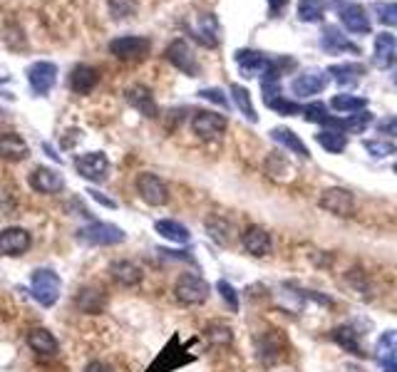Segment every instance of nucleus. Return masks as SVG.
<instances>
[{
  "label": "nucleus",
  "mask_w": 397,
  "mask_h": 372,
  "mask_svg": "<svg viewBox=\"0 0 397 372\" xmlns=\"http://www.w3.org/2000/svg\"><path fill=\"white\" fill-rule=\"evenodd\" d=\"M194 360L196 357L184 348V345H182L179 335L174 333L172 340L161 348V353L157 355L155 360H152V365L147 367V372H174V370H179V367L191 365Z\"/></svg>",
  "instance_id": "nucleus-1"
},
{
  "label": "nucleus",
  "mask_w": 397,
  "mask_h": 372,
  "mask_svg": "<svg viewBox=\"0 0 397 372\" xmlns=\"http://www.w3.org/2000/svg\"><path fill=\"white\" fill-rule=\"evenodd\" d=\"M209 293H211L209 283L196 273H182L177 285H174V296L184 305H202V303L209 301Z\"/></svg>",
  "instance_id": "nucleus-2"
},
{
  "label": "nucleus",
  "mask_w": 397,
  "mask_h": 372,
  "mask_svg": "<svg viewBox=\"0 0 397 372\" xmlns=\"http://www.w3.org/2000/svg\"><path fill=\"white\" fill-rule=\"evenodd\" d=\"M30 293H33V298H35L40 305L50 308L58 303L60 298V278L55 271H50V268H40V271L33 273V278H30Z\"/></svg>",
  "instance_id": "nucleus-3"
},
{
  "label": "nucleus",
  "mask_w": 397,
  "mask_h": 372,
  "mask_svg": "<svg viewBox=\"0 0 397 372\" xmlns=\"http://www.w3.org/2000/svg\"><path fill=\"white\" fill-rule=\"evenodd\" d=\"M285 350H288V343L281 330H266L263 335L256 337V355L266 367L279 365L285 357Z\"/></svg>",
  "instance_id": "nucleus-4"
},
{
  "label": "nucleus",
  "mask_w": 397,
  "mask_h": 372,
  "mask_svg": "<svg viewBox=\"0 0 397 372\" xmlns=\"http://www.w3.org/2000/svg\"><path fill=\"white\" fill-rule=\"evenodd\" d=\"M127 238V233L119 226L105 224V221H95V224L85 226L80 231V241L89 243V246H117Z\"/></svg>",
  "instance_id": "nucleus-5"
},
{
  "label": "nucleus",
  "mask_w": 397,
  "mask_h": 372,
  "mask_svg": "<svg viewBox=\"0 0 397 372\" xmlns=\"http://www.w3.org/2000/svg\"><path fill=\"white\" fill-rule=\"evenodd\" d=\"M320 209L333 216H340V219H348L355 211V199L348 189H340V186H333V189H326L318 199Z\"/></svg>",
  "instance_id": "nucleus-6"
},
{
  "label": "nucleus",
  "mask_w": 397,
  "mask_h": 372,
  "mask_svg": "<svg viewBox=\"0 0 397 372\" xmlns=\"http://www.w3.org/2000/svg\"><path fill=\"white\" fill-rule=\"evenodd\" d=\"M164 57L169 60L177 70H182L184 75H189V77H199V72H202V67H199V60H196L194 53H191L189 42L182 40V37H179V40H174V42H169V48H166Z\"/></svg>",
  "instance_id": "nucleus-7"
},
{
  "label": "nucleus",
  "mask_w": 397,
  "mask_h": 372,
  "mask_svg": "<svg viewBox=\"0 0 397 372\" xmlns=\"http://www.w3.org/2000/svg\"><path fill=\"white\" fill-rule=\"evenodd\" d=\"M136 194L142 196L144 204L149 206H164L166 201H169V189H166V184L161 181L157 174H139L136 177Z\"/></svg>",
  "instance_id": "nucleus-8"
},
{
  "label": "nucleus",
  "mask_w": 397,
  "mask_h": 372,
  "mask_svg": "<svg viewBox=\"0 0 397 372\" xmlns=\"http://www.w3.org/2000/svg\"><path fill=\"white\" fill-rule=\"evenodd\" d=\"M75 169L87 181H105L109 177V159L102 152H87L75 159Z\"/></svg>",
  "instance_id": "nucleus-9"
},
{
  "label": "nucleus",
  "mask_w": 397,
  "mask_h": 372,
  "mask_svg": "<svg viewBox=\"0 0 397 372\" xmlns=\"http://www.w3.org/2000/svg\"><path fill=\"white\" fill-rule=\"evenodd\" d=\"M149 48H152V42L147 37H136V35H122L109 42V53L117 60H125V62L142 60L149 53Z\"/></svg>",
  "instance_id": "nucleus-10"
},
{
  "label": "nucleus",
  "mask_w": 397,
  "mask_h": 372,
  "mask_svg": "<svg viewBox=\"0 0 397 372\" xmlns=\"http://www.w3.org/2000/svg\"><path fill=\"white\" fill-rule=\"evenodd\" d=\"M28 82L35 95H48L50 89L55 87V82H58V65L48 62V60L33 62L28 67Z\"/></svg>",
  "instance_id": "nucleus-11"
},
{
  "label": "nucleus",
  "mask_w": 397,
  "mask_h": 372,
  "mask_svg": "<svg viewBox=\"0 0 397 372\" xmlns=\"http://www.w3.org/2000/svg\"><path fill=\"white\" fill-rule=\"evenodd\" d=\"M229 127L224 114H216V112H196L194 119H191V130H194L196 136H202V139H216L221 136Z\"/></svg>",
  "instance_id": "nucleus-12"
},
{
  "label": "nucleus",
  "mask_w": 397,
  "mask_h": 372,
  "mask_svg": "<svg viewBox=\"0 0 397 372\" xmlns=\"http://www.w3.org/2000/svg\"><path fill=\"white\" fill-rule=\"evenodd\" d=\"M125 100H127V105L134 107L136 112L144 114V117H149V119H155L157 114H159L157 100L147 85H130V87L125 89Z\"/></svg>",
  "instance_id": "nucleus-13"
},
{
  "label": "nucleus",
  "mask_w": 397,
  "mask_h": 372,
  "mask_svg": "<svg viewBox=\"0 0 397 372\" xmlns=\"http://www.w3.org/2000/svg\"><path fill=\"white\" fill-rule=\"evenodd\" d=\"M241 243L246 248V254L256 256V258H263V256H268L273 251L271 233L263 226H249L241 233Z\"/></svg>",
  "instance_id": "nucleus-14"
},
{
  "label": "nucleus",
  "mask_w": 397,
  "mask_h": 372,
  "mask_svg": "<svg viewBox=\"0 0 397 372\" xmlns=\"http://www.w3.org/2000/svg\"><path fill=\"white\" fill-rule=\"evenodd\" d=\"M30 186L37 194H60L65 189V179L58 169H48V166H37L35 172L30 174Z\"/></svg>",
  "instance_id": "nucleus-15"
},
{
  "label": "nucleus",
  "mask_w": 397,
  "mask_h": 372,
  "mask_svg": "<svg viewBox=\"0 0 397 372\" xmlns=\"http://www.w3.org/2000/svg\"><path fill=\"white\" fill-rule=\"evenodd\" d=\"M30 248V233L20 226L0 231V254L3 256H23Z\"/></svg>",
  "instance_id": "nucleus-16"
},
{
  "label": "nucleus",
  "mask_w": 397,
  "mask_h": 372,
  "mask_svg": "<svg viewBox=\"0 0 397 372\" xmlns=\"http://www.w3.org/2000/svg\"><path fill=\"white\" fill-rule=\"evenodd\" d=\"M340 20H343V25L350 30V33H358V35H368L370 33V18H368V12L362 10L358 3H343L340 6Z\"/></svg>",
  "instance_id": "nucleus-17"
},
{
  "label": "nucleus",
  "mask_w": 397,
  "mask_h": 372,
  "mask_svg": "<svg viewBox=\"0 0 397 372\" xmlns=\"http://www.w3.org/2000/svg\"><path fill=\"white\" fill-rule=\"evenodd\" d=\"M330 340L335 345H340L345 353L355 355V357H365V350H362V343H360V333H358L350 323L333 328V330H330Z\"/></svg>",
  "instance_id": "nucleus-18"
},
{
  "label": "nucleus",
  "mask_w": 397,
  "mask_h": 372,
  "mask_svg": "<svg viewBox=\"0 0 397 372\" xmlns=\"http://www.w3.org/2000/svg\"><path fill=\"white\" fill-rule=\"evenodd\" d=\"M326 82H328V77L320 70H308V72H303V75H298L296 80H293L291 89H293V95L296 97H310V95L323 92V89H326Z\"/></svg>",
  "instance_id": "nucleus-19"
},
{
  "label": "nucleus",
  "mask_w": 397,
  "mask_h": 372,
  "mask_svg": "<svg viewBox=\"0 0 397 372\" xmlns=\"http://www.w3.org/2000/svg\"><path fill=\"white\" fill-rule=\"evenodd\" d=\"M30 147L25 144V139L15 132H3L0 134V159L6 161H23L28 159Z\"/></svg>",
  "instance_id": "nucleus-20"
},
{
  "label": "nucleus",
  "mask_w": 397,
  "mask_h": 372,
  "mask_svg": "<svg viewBox=\"0 0 397 372\" xmlns=\"http://www.w3.org/2000/svg\"><path fill=\"white\" fill-rule=\"evenodd\" d=\"M97 82H100V72L92 65H78L70 72V87L78 95H89L97 87Z\"/></svg>",
  "instance_id": "nucleus-21"
},
{
  "label": "nucleus",
  "mask_w": 397,
  "mask_h": 372,
  "mask_svg": "<svg viewBox=\"0 0 397 372\" xmlns=\"http://www.w3.org/2000/svg\"><path fill=\"white\" fill-rule=\"evenodd\" d=\"M375 65L382 67V70H387L390 65H395L397 62V40L395 35H390V33H380L378 37H375Z\"/></svg>",
  "instance_id": "nucleus-22"
},
{
  "label": "nucleus",
  "mask_w": 397,
  "mask_h": 372,
  "mask_svg": "<svg viewBox=\"0 0 397 372\" xmlns=\"http://www.w3.org/2000/svg\"><path fill=\"white\" fill-rule=\"evenodd\" d=\"M191 35L202 42L204 48H216L219 45V23H216V18H213L211 12L199 15L196 28H191Z\"/></svg>",
  "instance_id": "nucleus-23"
},
{
  "label": "nucleus",
  "mask_w": 397,
  "mask_h": 372,
  "mask_svg": "<svg viewBox=\"0 0 397 372\" xmlns=\"http://www.w3.org/2000/svg\"><path fill=\"white\" fill-rule=\"evenodd\" d=\"M266 174L279 184H288L296 179V166L291 164V159H285L283 154L273 152L271 157H266Z\"/></svg>",
  "instance_id": "nucleus-24"
},
{
  "label": "nucleus",
  "mask_w": 397,
  "mask_h": 372,
  "mask_svg": "<svg viewBox=\"0 0 397 372\" xmlns=\"http://www.w3.org/2000/svg\"><path fill=\"white\" fill-rule=\"evenodd\" d=\"M28 345H30V350H33V353L45 355V357H53V355H58V350H60L55 335L50 330H45V328H35V330H30L28 333Z\"/></svg>",
  "instance_id": "nucleus-25"
},
{
  "label": "nucleus",
  "mask_w": 397,
  "mask_h": 372,
  "mask_svg": "<svg viewBox=\"0 0 397 372\" xmlns=\"http://www.w3.org/2000/svg\"><path fill=\"white\" fill-rule=\"evenodd\" d=\"M107 305V296L102 293V288L97 285H87L78 293V308L82 313H89V315H100Z\"/></svg>",
  "instance_id": "nucleus-26"
},
{
  "label": "nucleus",
  "mask_w": 397,
  "mask_h": 372,
  "mask_svg": "<svg viewBox=\"0 0 397 372\" xmlns=\"http://www.w3.org/2000/svg\"><path fill=\"white\" fill-rule=\"evenodd\" d=\"M268 62L271 60L263 53H258V50H238L236 53V65L241 67L243 77H254L258 72H263L268 67Z\"/></svg>",
  "instance_id": "nucleus-27"
},
{
  "label": "nucleus",
  "mask_w": 397,
  "mask_h": 372,
  "mask_svg": "<svg viewBox=\"0 0 397 372\" xmlns=\"http://www.w3.org/2000/svg\"><path fill=\"white\" fill-rule=\"evenodd\" d=\"M268 134H271V139H276L279 144H283L285 149H291L293 154H298L301 159H308L310 157L308 147L303 144V139L293 130H288V127H276V130H271Z\"/></svg>",
  "instance_id": "nucleus-28"
},
{
  "label": "nucleus",
  "mask_w": 397,
  "mask_h": 372,
  "mask_svg": "<svg viewBox=\"0 0 397 372\" xmlns=\"http://www.w3.org/2000/svg\"><path fill=\"white\" fill-rule=\"evenodd\" d=\"M109 273H112V278L119 285L142 283V276H144L142 268L136 266V263H132V260H114L112 266H109Z\"/></svg>",
  "instance_id": "nucleus-29"
},
{
  "label": "nucleus",
  "mask_w": 397,
  "mask_h": 372,
  "mask_svg": "<svg viewBox=\"0 0 397 372\" xmlns=\"http://www.w3.org/2000/svg\"><path fill=\"white\" fill-rule=\"evenodd\" d=\"M206 233L213 243H219V246H229L233 238V226L231 221H226L224 216H209L206 219Z\"/></svg>",
  "instance_id": "nucleus-30"
},
{
  "label": "nucleus",
  "mask_w": 397,
  "mask_h": 372,
  "mask_svg": "<svg viewBox=\"0 0 397 372\" xmlns=\"http://www.w3.org/2000/svg\"><path fill=\"white\" fill-rule=\"evenodd\" d=\"M320 45H323L326 53H343V50H353V53H358L355 45H353V42L340 33V28H335V25H328V28L323 30Z\"/></svg>",
  "instance_id": "nucleus-31"
},
{
  "label": "nucleus",
  "mask_w": 397,
  "mask_h": 372,
  "mask_svg": "<svg viewBox=\"0 0 397 372\" xmlns=\"http://www.w3.org/2000/svg\"><path fill=\"white\" fill-rule=\"evenodd\" d=\"M157 233H159L161 238H166V241L172 243H189L191 241V233L189 229H186L184 224H179V221H172V219H161L155 224Z\"/></svg>",
  "instance_id": "nucleus-32"
},
{
  "label": "nucleus",
  "mask_w": 397,
  "mask_h": 372,
  "mask_svg": "<svg viewBox=\"0 0 397 372\" xmlns=\"http://www.w3.org/2000/svg\"><path fill=\"white\" fill-rule=\"evenodd\" d=\"M204 337H206V343L213 345V348H226V345L233 343V330L231 325L221 323V320H213L204 328Z\"/></svg>",
  "instance_id": "nucleus-33"
},
{
  "label": "nucleus",
  "mask_w": 397,
  "mask_h": 372,
  "mask_svg": "<svg viewBox=\"0 0 397 372\" xmlns=\"http://www.w3.org/2000/svg\"><path fill=\"white\" fill-rule=\"evenodd\" d=\"M231 97H233V102H236V107L241 109V114L249 122H258V114H256V109H254V102H251V92L246 87H241V85H231Z\"/></svg>",
  "instance_id": "nucleus-34"
},
{
  "label": "nucleus",
  "mask_w": 397,
  "mask_h": 372,
  "mask_svg": "<svg viewBox=\"0 0 397 372\" xmlns=\"http://www.w3.org/2000/svg\"><path fill=\"white\" fill-rule=\"evenodd\" d=\"M315 139H318V144L326 152H330V154H340V152H345V144H348V139H345V132H338V130H323V132H318L315 134Z\"/></svg>",
  "instance_id": "nucleus-35"
},
{
  "label": "nucleus",
  "mask_w": 397,
  "mask_h": 372,
  "mask_svg": "<svg viewBox=\"0 0 397 372\" xmlns=\"http://www.w3.org/2000/svg\"><path fill=\"white\" fill-rule=\"evenodd\" d=\"M330 107L345 114H358L368 107V100H365V97H353V95H335L330 100Z\"/></svg>",
  "instance_id": "nucleus-36"
},
{
  "label": "nucleus",
  "mask_w": 397,
  "mask_h": 372,
  "mask_svg": "<svg viewBox=\"0 0 397 372\" xmlns=\"http://www.w3.org/2000/svg\"><path fill=\"white\" fill-rule=\"evenodd\" d=\"M323 12H326L323 0H301L298 3V18L303 23H318V20H323Z\"/></svg>",
  "instance_id": "nucleus-37"
},
{
  "label": "nucleus",
  "mask_w": 397,
  "mask_h": 372,
  "mask_svg": "<svg viewBox=\"0 0 397 372\" xmlns=\"http://www.w3.org/2000/svg\"><path fill=\"white\" fill-rule=\"evenodd\" d=\"M360 72H365V67L360 65H333L330 70H328V75H333V80L340 85H353L355 82V75H360Z\"/></svg>",
  "instance_id": "nucleus-38"
},
{
  "label": "nucleus",
  "mask_w": 397,
  "mask_h": 372,
  "mask_svg": "<svg viewBox=\"0 0 397 372\" xmlns=\"http://www.w3.org/2000/svg\"><path fill=\"white\" fill-rule=\"evenodd\" d=\"M370 122H373V114H368V112L350 114L348 119H343V132H355V134H360V132L368 130Z\"/></svg>",
  "instance_id": "nucleus-39"
},
{
  "label": "nucleus",
  "mask_w": 397,
  "mask_h": 372,
  "mask_svg": "<svg viewBox=\"0 0 397 372\" xmlns=\"http://www.w3.org/2000/svg\"><path fill=\"white\" fill-rule=\"evenodd\" d=\"M266 107H268V109H273V112L283 114V117L301 112V105H296V102H291V100H285L283 95H279V97H273V100H268Z\"/></svg>",
  "instance_id": "nucleus-40"
},
{
  "label": "nucleus",
  "mask_w": 397,
  "mask_h": 372,
  "mask_svg": "<svg viewBox=\"0 0 397 372\" xmlns=\"http://www.w3.org/2000/svg\"><path fill=\"white\" fill-rule=\"evenodd\" d=\"M375 15L382 25L397 28V3H378L375 6Z\"/></svg>",
  "instance_id": "nucleus-41"
},
{
  "label": "nucleus",
  "mask_w": 397,
  "mask_h": 372,
  "mask_svg": "<svg viewBox=\"0 0 397 372\" xmlns=\"http://www.w3.org/2000/svg\"><path fill=\"white\" fill-rule=\"evenodd\" d=\"M134 10H136L134 0H109V12H112V18L117 20L130 18V15H134Z\"/></svg>",
  "instance_id": "nucleus-42"
},
{
  "label": "nucleus",
  "mask_w": 397,
  "mask_h": 372,
  "mask_svg": "<svg viewBox=\"0 0 397 372\" xmlns=\"http://www.w3.org/2000/svg\"><path fill=\"white\" fill-rule=\"evenodd\" d=\"M216 290L221 293V298L226 301V305L231 308V313H238V293H236V288H233L229 281H219V283H216Z\"/></svg>",
  "instance_id": "nucleus-43"
},
{
  "label": "nucleus",
  "mask_w": 397,
  "mask_h": 372,
  "mask_svg": "<svg viewBox=\"0 0 397 372\" xmlns=\"http://www.w3.org/2000/svg\"><path fill=\"white\" fill-rule=\"evenodd\" d=\"M306 122L313 124H326L328 122V107L323 102H313V105L306 107Z\"/></svg>",
  "instance_id": "nucleus-44"
},
{
  "label": "nucleus",
  "mask_w": 397,
  "mask_h": 372,
  "mask_svg": "<svg viewBox=\"0 0 397 372\" xmlns=\"http://www.w3.org/2000/svg\"><path fill=\"white\" fill-rule=\"evenodd\" d=\"M365 149H368L373 157H378V159H382V157H387V154L395 152V147H392L390 142H378V139H370V142H365Z\"/></svg>",
  "instance_id": "nucleus-45"
},
{
  "label": "nucleus",
  "mask_w": 397,
  "mask_h": 372,
  "mask_svg": "<svg viewBox=\"0 0 397 372\" xmlns=\"http://www.w3.org/2000/svg\"><path fill=\"white\" fill-rule=\"evenodd\" d=\"M199 97H202V100L213 102V105H219V107H229V100H226V95L221 92L219 87H206V89H202V92H199Z\"/></svg>",
  "instance_id": "nucleus-46"
},
{
  "label": "nucleus",
  "mask_w": 397,
  "mask_h": 372,
  "mask_svg": "<svg viewBox=\"0 0 397 372\" xmlns=\"http://www.w3.org/2000/svg\"><path fill=\"white\" fill-rule=\"evenodd\" d=\"M378 130L382 134H390V136H397V117H387L378 124Z\"/></svg>",
  "instance_id": "nucleus-47"
},
{
  "label": "nucleus",
  "mask_w": 397,
  "mask_h": 372,
  "mask_svg": "<svg viewBox=\"0 0 397 372\" xmlns=\"http://www.w3.org/2000/svg\"><path fill=\"white\" fill-rule=\"evenodd\" d=\"M87 194L92 196V199H95V201H100V204H105L107 209H114V206H117V204H114V201L109 199V196H105V194H102V191H97V189H89Z\"/></svg>",
  "instance_id": "nucleus-48"
},
{
  "label": "nucleus",
  "mask_w": 397,
  "mask_h": 372,
  "mask_svg": "<svg viewBox=\"0 0 397 372\" xmlns=\"http://www.w3.org/2000/svg\"><path fill=\"white\" fill-rule=\"evenodd\" d=\"M85 372H109V367H107L105 362H89V365L85 367Z\"/></svg>",
  "instance_id": "nucleus-49"
},
{
  "label": "nucleus",
  "mask_w": 397,
  "mask_h": 372,
  "mask_svg": "<svg viewBox=\"0 0 397 372\" xmlns=\"http://www.w3.org/2000/svg\"><path fill=\"white\" fill-rule=\"evenodd\" d=\"M268 3H271V8H273V10H279V8H283V3H285V0H268Z\"/></svg>",
  "instance_id": "nucleus-50"
},
{
  "label": "nucleus",
  "mask_w": 397,
  "mask_h": 372,
  "mask_svg": "<svg viewBox=\"0 0 397 372\" xmlns=\"http://www.w3.org/2000/svg\"><path fill=\"white\" fill-rule=\"evenodd\" d=\"M392 82H395V85H397V72H395V75H392Z\"/></svg>",
  "instance_id": "nucleus-51"
},
{
  "label": "nucleus",
  "mask_w": 397,
  "mask_h": 372,
  "mask_svg": "<svg viewBox=\"0 0 397 372\" xmlns=\"http://www.w3.org/2000/svg\"><path fill=\"white\" fill-rule=\"evenodd\" d=\"M3 117H6V112H3V109H0V119H3Z\"/></svg>",
  "instance_id": "nucleus-52"
},
{
  "label": "nucleus",
  "mask_w": 397,
  "mask_h": 372,
  "mask_svg": "<svg viewBox=\"0 0 397 372\" xmlns=\"http://www.w3.org/2000/svg\"><path fill=\"white\" fill-rule=\"evenodd\" d=\"M395 174H397V164H395Z\"/></svg>",
  "instance_id": "nucleus-53"
}]
</instances>
